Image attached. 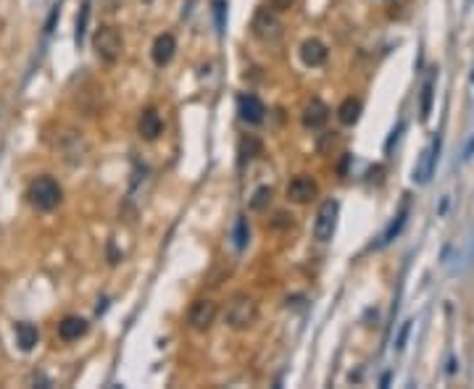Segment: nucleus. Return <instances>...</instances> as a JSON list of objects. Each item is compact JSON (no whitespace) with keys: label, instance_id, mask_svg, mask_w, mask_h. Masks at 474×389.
Returning <instances> with one entry per match:
<instances>
[{"label":"nucleus","instance_id":"obj_9","mask_svg":"<svg viewBox=\"0 0 474 389\" xmlns=\"http://www.w3.org/2000/svg\"><path fill=\"white\" fill-rule=\"evenodd\" d=\"M438 153H440V137H435L430 142V148L421 153L419 158V166L414 169V182L417 184H427L432 176V169H435V158H438Z\"/></svg>","mask_w":474,"mask_h":389},{"label":"nucleus","instance_id":"obj_20","mask_svg":"<svg viewBox=\"0 0 474 389\" xmlns=\"http://www.w3.org/2000/svg\"><path fill=\"white\" fill-rule=\"evenodd\" d=\"M248 239H250V229H248V218H237L235 224V245L237 250H245L248 248Z\"/></svg>","mask_w":474,"mask_h":389},{"label":"nucleus","instance_id":"obj_18","mask_svg":"<svg viewBox=\"0 0 474 389\" xmlns=\"http://www.w3.org/2000/svg\"><path fill=\"white\" fill-rule=\"evenodd\" d=\"M37 339H40L37 326L27 324V321L16 324V342H19V347H22V350H32V347L37 345Z\"/></svg>","mask_w":474,"mask_h":389},{"label":"nucleus","instance_id":"obj_3","mask_svg":"<svg viewBox=\"0 0 474 389\" xmlns=\"http://www.w3.org/2000/svg\"><path fill=\"white\" fill-rule=\"evenodd\" d=\"M55 153L64 158L66 163H82L87 158V153H90V145H87L85 134L79 129H72V127H64V129L58 132V137H55Z\"/></svg>","mask_w":474,"mask_h":389},{"label":"nucleus","instance_id":"obj_11","mask_svg":"<svg viewBox=\"0 0 474 389\" xmlns=\"http://www.w3.org/2000/svg\"><path fill=\"white\" fill-rule=\"evenodd\" d=\"M237 113H240V119L245 121V124H261L264 121V103H261L256 95H240L237 100Z\"/></svg>","mask_w":474,"mask_h":389},{"label":"nucleus","instance_id":"obj_19","mask_svg":"<svg viewBox=\"0 0 474 389\" xmlns=\"http://www.w3.org/2000/svg\"><path fill=\"white\" fill-rule=\"evenodd\" d=\"M432 95H435V79L430 76V79L424 82V87H421V106H419L421 121L430 119V113H432Z\"/></svg>","mask_w":474,"mask_h":389},{"label":"nucleus","instance_id":"obj_12","mask_svg":"<svg viewBox=\"0 0 474 389\" xmlns=\"http://www.w3.org/2000/svg\"><path fill=\"white\" fill-rule=\"evenodd\" d=\"M137 132H140L142 140H158V134L163 132V121L158 116V111L156 108H145L140 113V121H137Z\"/></svg>","mask_w":474,"mask_h":389},{"label":"nucleus","instance_id":"obj_17","mask_svg":"<svg viewBox=\"0 0 474 389\" xmlns=\"http://www.w3.org/2000/svg\"><path fill=\"white\" fill-rule=\"evenodd\" d=\"M261 150H264V145H261L259 137H253V134L243 137V140H240V148H237V153H240V163H250L253 158H259Z\"/></svg>","mask_w":474,"mask_h":389},{"label":"nucleus","instance_id":"obj_8","mask_svg":"<svg viewBox=\"0 0 474 389\" xmlns=\"http://www.w3.org/2000/svg\"><path fill=\"white\" fill-rule=\"evenodd\" d=\"M316 194H319V184L313 182L309 174H298V176H292L290 184H287V197H290L292 203H298V206L313 200Z\"/></svg>","mask_w":474,"mask_h":389},{"label":"nucleus","instance_id":"obj_16","mask_svg":"<svg viewBox=\"0 0 474 389\" xmlns=\"http://www.w3.org/2000/svg\"><path fill=\"white\" fill-rule=\"evenodd\" d=\"M361 100L358 97H345L343 103H340V108H337V119H340V124H345V127H353L356 121L361 119Z\"/></svg>","mask_w":474,"mask_h":389},{"label":"nucleus","instance_id":"obj_4","mask_svg":"<svg viewBox=\"0 0 474 389\" xmlns=\"http://www.w3.org/2000/svg\"><path fill=\"white\" fill-rule=\"evenodd\" d=\"M250 32L253 37L264 45H277L282 40V32H285V27H282L280 16L277 11H269V8H259V11L253 13V22H250Z\"/></svg>","mask_w":474,"mask_h":389},{"label":"nucleus","instance_id":"obj_7","mask_svg":"<svg viewBox=\"0 0 474 389\" xmlns=\"http://www.w3.org/2000/svg\"><path fill=\"white\" fill-rule=\"evenodd\" d=\"M216 316H219V305L214 300H195L187 311V324L193 326L195 332H205V329H211Z\"/></svg>","mask_w":474,"mask_h":389},{"label":"nucleus","instance_id":"obj_29","mask_svg":"<svg viewBox=\"0 0 474 389\" xmlns=\"http://www.w3.org/2000/svg\"><path fill=\"white\" fill-rule=\"evenodd\" d=\"M472 82H474V74H472Z\"/></svg>","mask_w":474,"mask_h":389},{"label":"nucleus","instance_id":"obj_13","mask_svg":"<svg viewBox=\"0 0 474 389\" xmlns=\"http://www.w3.org/2000/svg\"><path fill=\"white\" fill-rule=\"evenodd\" d=\"M87 329H90V324H87L85 318H79V316H66L64 321L58 324V339H61V342H76L79 337L87 334Z\"/></svg>","mask_w":474,"mask_h":389},{"label":"nucleus","instance_id":"obj_2","mask_svg":"<svg viewBox=\"0 0 474 389\" xmlns=\"http://www.w3.org/2000/svg\"><path fill=\"white\" fill-rule=\"evenodd\" d=\"M61 197H64L61 184L55 182L53 176H37L27 190V200L37 211H53L61 203Z\"/></svg>","mask_w":474,"mask_h":389},{"label":"nucleus","instance_id":"obj_21","mask_svg":"<svg viewBox=\"0 0 474 389\" xmlns=\"http://www.w3.org/2000/svg\"><path fill=\"white\" fill-rule=\"evenodd\" d=\"M87 19H90V3H82V8L76 13V34H74L76 45H82V40H85Z\"/></svg>","mask_w":474,"mask_h":389},{"label":"nucleus","instance_id":"obj_25","mask_svg":"<svg viewBox=\"0 0 474 389\" xmlns=\"http://www.w3.org/2000/svg\"><path fill=\"white\" fill-rule=\"evenodd\" d=\"M269 6H271V11H290L292 6H295V0H269Z\"/></svg>","mask_w":474,"mask_h":389},{"label":"nucleus","instance_id":"obj_1","mask_svg":"<svg viewBox=\"0 0 474 389\" xmlns=\"http://www.w3.org/2000/svg\"><path fill=\"white\" fill-rule=\"evenodd\" d=\"M259 318V303L250 297L248 292H235L224 308V324L235 332H245L256 324Z\"/></svg>","mask_w":474,"mask_h":389},{"label":"nucleus","instance_id":"obj_26","mask_svg":"<svg viewBox=\"0 0 474 389\" xmlns=\"http://www.w3.org/2000/svg\"><path fill=\"white\" fill-rule=\"evenodd\" d=\"M409 332H411V321H406V324H403V329H400L398 339H395V350H403V347H406V339H409Z\"/></svg>","mask_w":474,"mask_h":389},{"label":"nucleus","instance_id":"obj_22","mask_svg":"<svg viewBox=\"0 0 474 389\" xmlns=\"http://www.w3.org/2000/svg\"><path fill=\"white\" fill-rule=\"evenodd\" d=\"M271 203V187H259L256 194H253V200H250V208L253 211H264V208H269Z\"/></svg>","mask_w":474,"mask_h":389},{"label":"nucleus","instance_id":"obj_24","mask_svg":"<svg viewBox=\"0 0 474 389\" xmlns=\"http://www.w3.org/2000/svg\"><path fill=\"white\" fill-rule=\"evenodd\" d=\"M337 142H340V137H337V132H327V134H324V140L319 142V153H327V150H330V148H334Z\"/></svg>","mask_w":474,"mask_h":389},{"label":"nucleus","instance_id":"obj_23","mask_svg":"<svg viewBox=\"0 0 474 389\" xmlns=\"http://www.w3.org/2000/svg\"><path fill=\"white\" fill-rule=\"evenodd\" d=\"M403 224H406V208H403V211H400V213H398V218H395V221L390 224V229H388V232H385V237H382V245H388L390 239L395 237V234H398L400 229H403Z\"/></svg>","mask_w":474,"mask_h":389},{"label":"nucleus","instance_id":"obj_6","mask_svg":"<svg viewBox=\"0 0 474 389\" xmlns=\"http://www.w3.org/2000/svg\"><path fill=\"white\" fill-rule=\"evenodd\" d=\"M337 200H324L319 211H316V221H313V239L319 242H330L334 234V227H337Z\"/></svg>","mask_w":474,"mask_h":389},{"label":"nucleus","instance_id":"obj_10","mask_svg":"<svg viewBox=\"0 0 474 389\" xmlns=\"http://www.w3.org/2000/svg\"><path fill=\"white\" fill-rule=\"evenodd\" d=\"M327 119H330V108L324 106L319 97H313V100H309L306 103V108H303V127L306 129H322L324 124H327Z\"/></svg>","mask_w":474,"mask_h":389},{"label":"nucleus","instance_id":"obj_14","mask_svg":"<svg viewBox=\"0 0 474 389\" xmlns=\"http://www.w3.org/2000/svg\"><path fill=\"white\" fill-rule=\"evenodd\" d=\"M327 55H330L327 45L322 40H316V37H311V40H306L301 45V61L306 66H322L327 61Z\"/></svg>","mask_w":474,"mask_h":389},{"label":"nucleus","instance_id":"obj_27","mask_svg":"<svg viewBox=\"0 0 474 389\" xmlns=\"http://www.w3.org/2000/svg\"><path fill=\"white\" fill-rule=\"evenodd\" d=\"M216 22H219V27H224V0H216Z\"/></svg>","mask_w":474,"mask_h":389},{"label":"nucleus","instance_id":"obj_15","mask_svg":"<svg viewBox=\"0 0 474 389\" xmlns=\"http://www.w3.org/2000/svg\"><path fill=\"white\" fill-rule=\"evenodd\" d=\"M174 50H177V40H174V34H158L156 37V43H153V61L156 66H166L169 61L174 58Z\"/></svg>","mask_w":474,"mask_h":389},{"label":"nucleus","instance_id":"obj_5","mask_svg":"<svg viewBox=\"0 0 474 389\" xmlns=\"http://www.w3.org/2000/svg\"><path fill=\"white\" fill-rule=\"evenodd\" d=\"M93 50L103 64H116L121 50H124V40L118 34L116 27H100L93 34Z\"/></svg>","mask_w":474,"mask_h":389},{"label":"nucleus","instance_id":"obj_28","mask_svg":"<svg viewBox=\"0 0 474 389\" xmlns=\"http://www.w3.org/2000/svg\"><path fill=\"white\" fill-rule=\"evenodd\" d=\"M142 3H153V0H142Z\"/></svg>","mask_w":474,"mask_h":389}]
</instances>
